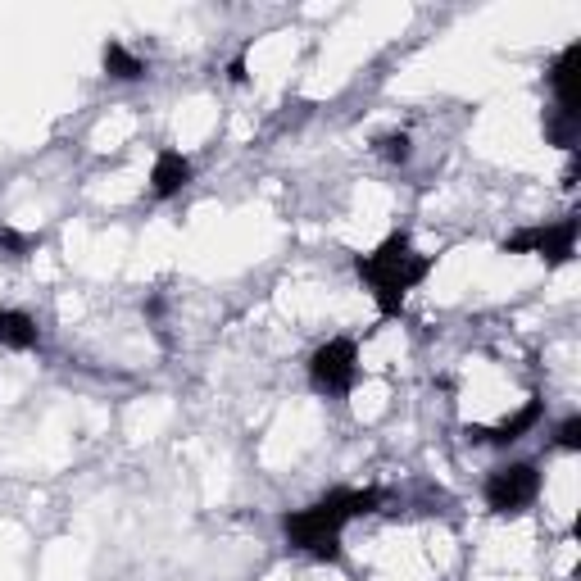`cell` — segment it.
<instances>
[{"label": "cell", "instance_id": "cell-1", "mask_svg": "<svg viewBox=\"0 0 581 581\" xmlns=\"http://www.w3.org/2000/svg\"><path fill=\"white\" fill-rule=\"evenodd\" d=\"M382 504V491L368 486V491H332L327 500L296 509L282 518V532L296 550H309L314 559H341V527L350 518H364Z\"/></svg>", "mask_w": 581, "mask_h": 581}, {"label": "cell", "instance_id": "cell-2", "mask_svg": "<svg viewBox=\"0 0 581 581\" xmlns=\"http://www.w3.org/2000/svg\"><path fill=\"white\" fill-rule=\"evenodd\" d=\"M427 268H432V259L414 255V246H409V237H404V232H391V237H386L373 255L359 259V273L368 277V286H373V296H377V309H382L386 318L400 314L404 296L423 282Z\"/></svg>", "mask_w": 581, "mask_h": 581}, {"label": "cell", "instance_id": "cell-3", "mask_svg": "<svg viewBox=\"0 0 581 581\" xmlns=\"http://www.w3.org/2000/svg\"><path fill=\"white\" fill-rule=\"evenodd\" d=\"M355 377H359V350H355V341H345V336L318 345L314 359H309V382L323 395H345L355 386Z\"/></svg>", "mask_w": 581, "mask_h": 581}, {"label": "cell", "instance_id": "cell-4", "mask_svg": "<svg viewBox=\"0 0 581 581\" xmlns=\"http://www.w3.org/2000/svg\"><path fill=\"white\" fill-rule=\"evenodd\" d=\"M536 495H541V473H536V463H509V468H495L491 482H486V504H491V513H522Z\"/></svg>", "mask_w": 581, "mask_h": 581}, {"label": "cell", "instance_id": "cell-5", "mask_svg": "<svg viewBox=\"0 0 581 581\" xmlns=\"http://www.w3.org/2000/svg\"><path fill=\"white\" fill-rule=\"evenodd\" d=\"M572 246H577V218H563V223H550V227H522L518 237L504 241L509 255H541L550 264L572 259Z\"/></svg>", "mask_w": 581, "mask_h": 581}, {"label": "cell", "instance_id": "cell-6", "mask_svg": "<svg viewBox=\"0 0 581 581\" xmlns=\"http://www.w3.org/2000/svg\"><path fill=\"white\" fill-rule=\"evenodd\" d=\"M187 182H191V159L178 155V150H159L155 168H150V191H155V200H173Z\"/></svg>", "mask_w": 581, "mask_h": 581}, {"label": "cell", "instance_id": "cell-7", "mask_svg": "<svg viewBox=\"0 0 581 581\" xmlns=\"http://www.w3.org/2000/svg\"><path fill=\"white\" fill-rule=\"evenodd\" d=\"M577 60H581V41H572L550 69V87L559 96V109H572V114H577Z\"/></svg>", "mask_w": 581, "mask_h": 581}, {"label": "cell", "instance_id": "cell-8", "mask_svg": "<svg viewBox=\"0 0 581 581\" xmlns=\"http://www.w3.org/2000/svg\"><path fill=\"white\" fill-rule=\"evenodd\" d=\"M37 341H41V332L32 323V314H23V309H0V345L5 350H32Z\"/></svg>", "mask_w": 581, "mask_h": 581}, {"label": "cell", "instance_id": "cell-9", "mask_svg": "<svg viewBox=\"0 0 581 581\" xmlns=\"http://www.w3.org/2000/svg\"><path fill=\"white\" fill-rule=\"evenodd\" d=\"M100 60H105V73H109L114 82H137V78H146V64H141L137 55H132L128 46H123V41H109Z\"/></svg>", "mask_w": 581, "mask_h": 581}, {"label": "cell", "instance_id": "cell-10", "mask_svg": "<svg viewBox=\"0 0 581 581\" xmlns=\"http://www.w3.org/2000/svg\"><path fill=\"white\" fill-rule=\"evenodd\" d=\"M541 423V400H532L522 414H513V418H504L495 432H477V441H500V445H509V441H518L522 432H532V427Z\"/></svg>", "mask_w": 581, "mask_h": 581}, {"label": "cell", "instance_id": "cell-11", "mask_svg": "<svg viewBox=\"0 0 581 581\" xmlns=\"http://www.w3.org/2000/svg\"><path fill=\"white\" fill-rule=\"evenodd\" d=\"M545 137H550L554 146L572 150V146H577V114H572V109H559V105H554L550 114H545Z\"/></svg>", "mask_w": 581, "mask_h": 581}, {"label": "cell", "instance_id": "cell-12", "mask_svg": "<svg viewBox=\"0 0 581 581\" xmlns=\"http://www.w3.org/2000/svg\"><path fill=\"white\" fill-rule=\"evenodd\" d=\"M32 246H37V237L14 232V227H0V255H5V259H28Z\"/></svg>", "mask_w": 581, "mask_h": 581}, {"label": "cell", "instance_id": "cell-13", "mask_svg": "<svg viewBox=\"0 0 581 581\" xmlns=\"http://www.w3.org/2000/svg\"><path fill=\"white\" fill-rule=\"evenodd\" d=\"M377 150H382V159H391V164H404V159H409V137H404V132H391V137L377 141Z\"/></svg>", "mask_w": 581, "mask_h": 581}, {"label": "cell", "instance_id": "cell-14", "mask_svg": "<svg viewBox=\"0 0 581 581\" xmlns=\"http://www.w3.org/2000/svg\"><path fill=\"white\" fill-rule=\"evenodd\" d=\"M554 441H559V450H581V418H563L559 432H554Z\"/></svg>", "mask_w": 581, "mask_h": 581}, {"label": "cell", "instance_id": "cell-15", "mask_svg": "<svg viewBox=\"0 0 581 581\" xmlns=\"http://www.w3.org/2000/svg\"><path fill=\"white\" fill-rule=\"evenodd\" d=\"M227 78H232V82H246V60H232V69H227Z\"/></svg>", "mask_w": 581, "mask_h": 581}]
</instances>
